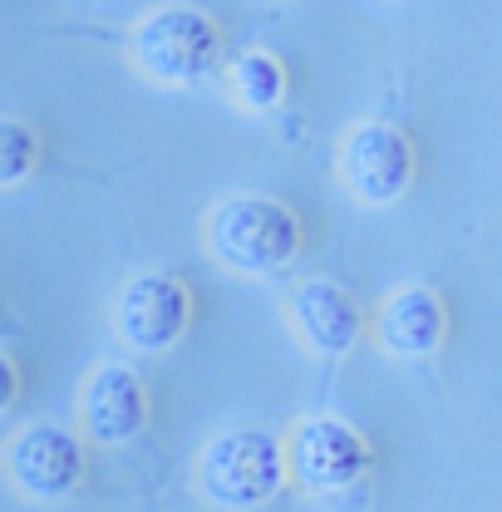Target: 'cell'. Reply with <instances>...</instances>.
<instances>
[{
    "instance_id": "obj_11",
    "label": "cell",
    "mask_w": 502,
    "mask_h": 512,
    "mask_svg": "<svg viewBox=\"0 0 502 512\" xmlns=\"http://www.w3.org/2000/svg\"><path fill=\"white\" fill-rule=\"evenodd\" d=\"M227 84H232L237 104L251 109V114H266V109H276V104L286 99V69H281L276 55H266V50H247L242 60H232Z\"/></svg>"
},
{
    "instance_id": "obj_2",
    "label": "cell",
    "mask_w": 502,
    "mask_h": 512,
    "mask_svg": "<svg viewBox=\"0 0 502 512\" xmlns=\"http://www.w3.org/2000/svg\"><path fill=\"white\" fill-rule=\"evenodd\" d=\"M286 483V458L281 444L261 429H232L207 439L197 458V488L217 503V508L247 512L276 498V488Z\"/></svg>"
},
{
    "instance_id": "obj_9",
    "label": "cell",
    "mask_w": 502,
    "mask_h": 512,
    "mask_svg": "<svg viewBox=\"0 0 502 512\" xmlns=\"http://www.w3.org/2000/svg\"><path fill=\"white\" fill-rule=\"evenodd\" d=\"M291 320H296L301 340L311 345L315 355H330V360L345 355V350H355V340H360V330H365L360 306H355L335 281H306V286H296Z\"/></svg>"
},
{
    "instance_id": "obj_13",
    "label": "cell",
    "mask_w": 502,
    "mask_h": 512,
    "mask_svg": "<svg viewBox=\"0 0 502 512\" xmlns=\"http://www.w3.org/2000/svg\"><path fill=\"white\" fill-rule=\"evenodd\" d=\"M15 394H20V375H15V365L0 355V414L15 404Z\"/></svg>"
},
{
    "instance_id": "obj_10",
    "label": "cell",
    "mask_w": 502,
    "mask_h": 512,
    "mask_svg": "<svg viewBox=\"0 0 502 512\" xmlns=\"http://www.w3.org/2000/svg\"><path fill=\"white\" fill-rule=\"evenodd\" d=\"M443 330H448V316H443V301L429 286H404L379 311V340L404 360L434 355L443 345Z\"/></svg>"
},
{
    "instance_id": "obj_12",
    "label": "cell",
    "mask_w": 502,
    "mask_h": 512,
    "mask_svg": "<svg viewBox=\"0 0 502 512\" xmlns=\"http://www.w3.org/2000/svg\"><path fill=\"white\" fill-rule=\"evenodd\" d=\"M35 163H40L35 133L25 124H15V119H0V188L25 183V178L35 173Z\"/></svg>"
},
{
    "instance_id": "obj_4",
    "label": "cell",
    "mask_w": 502,
    "mask_h": 512,
    "mask_svg": "<svg viewBox=\"0 0 502 512\" xmlns=\"http://www.w3.org/2000/svg\"><path fill=\"white\" fill-rule=\"evenodd\" d=\"M286 468L296 473V483H306L311 493H340L350 483L365 478L370 468V444L360 439V429H350L345 419L335 414H315L301 419L291 448H281Z\"/></svg>"
},
{
    "instance_id": "obj_6",
    "label": "cell",
    "mask_w": 502,
    "mask_h": 512,
    "mask_svg": "<svg viewBox=\"0 0 502 512\" xmlns=\"http://www.w3.org/2000/svg\"><path fill=\"white\" fill-rule=\"evenodd\" d=\"M192 320V301H188V286L178 276H163V271H143L133 276L119 301H114V325L124 335L133 350L143 355H158L168 345L183 340Z\"/></svg>"
},
{
    "instance_id": "obj_3",
    "label": "cell",
    "mask_w": 502,
    "mask_h": 512,
    "mask_svg": "<svg viewBox=\"0 0 502 512\" xmlns=\"http://www.w3.org/2000/svg\"><path fill=\"white\" fill-rule=\"evenodd\" d=\"M222 60V30L192 5H163L133 30V64L158 84H197Z\"/></svg>"
},
{
    "instance_id": "obj_8",
    "label": "cell",
    "mask_w": 502,
    "mask_h": 512,
    "mask_svg": "<svg viewBox=\"0 0 502 512\" xmlns=\"http://www.w3.org/2000/svg\"><path fill=\"white\" fill-rule=\"evenodd\" d=\"M79 419L94 444H128L148 424V389L128 365H99L79 394Z\"/></svg>"
},
{
    "instance_id": "obj_7",
    "label": "cell",
    "mask_w": 502,
    "mask_h": 512,
    "mask_svg": "<svg viewBox=\"0 0 502 512\" xmlns=\"http://www.w3.org/2000/svg\"><path fill=\"white\" fill-rule=\"evenodd\" d=\"M5 468H10L20 493L55 503V498H69L79 488L84 453H79V439L60 424H30V429L15 434V444L5 453Z\"/></svg>"
},
{
    "instance_id": "obj_1",
    "label": "cell",
    "mask_w": 502,
    "mask_h": 512,
    "mask_svg": "<svg viewBox=\"0 0 502 512\" xmlns=\"http://www.w3.org/2000/svg\"><path fill=\"white\" fill-rule=\"evenodd\" d=\"M207 242L222 266L266 276L301 252V217L276 197H227L207 222Z\"/></svg>"
},
{
    "instance_id": "obj_5",
    "label": "cell",
    "mask_w": 502,
    "mask_h": 512,
    "mask_svg": "<svg viewBox=\"0 0 502 512\" xmlns=\"http://www.w3.org/2000/svg\"><path fill=\"white\" fill-rule=\"evenodd\" d=\"M340 173L360 202L389 207L414 183V148L394 124H355L340 148Z\"/></svg>"
}]
</instances>
